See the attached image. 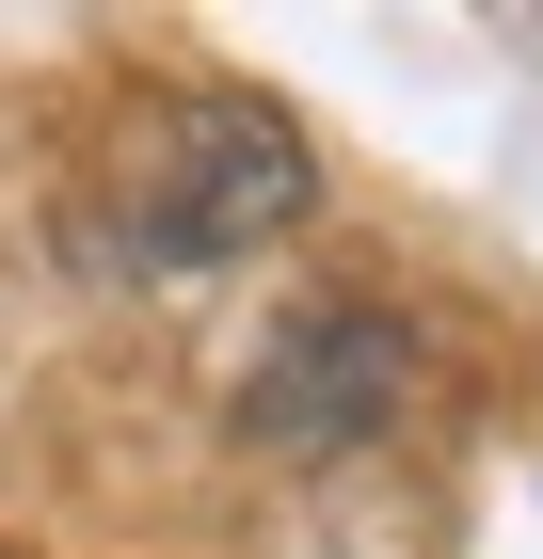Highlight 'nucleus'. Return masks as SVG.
<instances>
[{"mask_svg": "<svg viewBox=\"0 0 543 559\" xmlns=\"http://www.w3.org/2000/svg\"><path fill=\"white\" fill-rule=\"evenodd\" d=\"M304 209H320L304 129H288V112H256V96H209V112H176V129H161V160L128 176L113 272H224V257H272Z\"/></svg>", "mask_w": 543, "mask_h": 559, "instance_id": "1", "label": "nucleus"}, {"mask_svg": "<svg viewBox=\"0 0 543 559\" xmlns=\"http://www.w3.org/2000/svg\"><path fill=\"white\" fill-rule=\"evenodd\" d=\"M432 384V352H416V320L400 304H304V320H272L256 336V368H240V431L256 448H368V431H400V400Z\"/></svg>", "mask_w": 543, "mask_h": 559, "instance_id": "2", "label": "nucleus"}]
</instances>
